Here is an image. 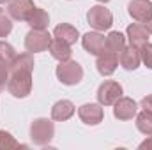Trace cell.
I'll return each instance as SVG.
<instances>
[{
  "instance_id": "obj_2",
  "label": "cell",
  "mask_w": 152,
  "mask_h": 150,
  "mask_svg": "<svg viewBox=\"0 0 152 150\" xmlns=\"http://www.w3.org/2000/svg\"><path fill=\"white\" fill-rule=\"evenodd\" d=\"M55 136V124L50 118H36L30 124V140L34 145L46 147Z\"/></svg>"
},
{
  "instance_id": "obj_25",
  "label": "cell",
  "mask_w": 152,
  "mask_h": 150,
  "mask_svg": "<svg viewBox=\"0 0 152 150\" xmlns=\"http://www.w3.org/2000/svg\"><path fill=\"white\" fill-rule=\"evenodd\" d=\"M7 78H9V66L0 60V88L7 85Z\"/></svg>"
},
{
  "instance_id": "obj_17",
  "label": "cell",
  "mask_w": 152,
  "mask_h": 150,
  "mask_svg": "<svg viewBox=\"0 0 152 150\" xmlns=\"http://www.w3.org/2000/svg\"><path fill=\"white\" fill-rule=\"evenodd\" d=\"M50 53H51V57L53 58H57L58 62H64V60H69L71 58V55H73V51H71V46L69 44H66V42H62L60 39H51V42H50Z\"/></svg>"
},
{
  "instance_id": "obj_7",
  "label": "cell",
  "mask_w": 152,
  "mask_h": 150,
  "mask_svg": "<svg viewBox=\"0 0 152 150\" xmlns=\"http://www.w3.org/2000/svg\"><path fill=\"white\" fill-rule=\"evenodd\" d=\"M36 5L34 0H9L7 2V14L14 21H27L34 12Z\"/></svg>"
},
{
  "instance_id": "obj_9",
  "label": "cell",
  "mask_w": 152,
  "mask_h": 150,
  "mask_svg": "<svg viewBox=\"0 0 152 150\" xmlns=\"http://www.w3.org/2000/svg\"><path fill=\"white\" fill-rule=\"evenodd\" d=\"M127 12L138 23H145L152 18V2L151 0H131L127 4Z\"/></svg>"
},
{
  "instance_id": "obj_27",
  "label": "cell",
  "mask_w": 152,
  "mask_h": 150,
  "mask_svg": "<svg viewBox=\"0 0 152 150\" xmlns=\"http://www.w3.org/2000/svg\"><path fill=\"white\" fill-rule=\"evenodd\" d=\"M140 149H147V150L152 149V134H149V138H147L145 141H142V143H140Z\"/></svg>"
},
{
  "instance_id": "obj_28",
  "label": "cell",
  "mask_w": 152,
  "mask_h": 150,
  "mask_svg": "<svg viewBox=\"0 0 152 150\" xmlns=\"http://www.w3.org/2000/svg\"><path fill=\"white\" fill-rule=\"evenodd\" d=\"M143 27L147 28V32H149V34H152V18L149 20V21H145V23H143Z\"/></svg>"
},
{
  "instance_id": "obj_13",
  "label": "cell",
  "mask_w": 152,
  "mask_h": 150,
  "mask_svg": "<svg viewBox=\"0 0 152 150\" xmlns=\"http://www.w3.org/2000/svg\"><path fill=\"white\" fill-rule=\"evenodd\" d=\"M118 64L126 69V71H134L140 67L142 64V57H140V50L134 48V46H126L120 55H118Z\"/></svg>"
},
{
  "instance_id": "obj_6",
  "label": "cell",
  "mask_w": 152,
  "mask_h": 150,
  "mask_svg": "<svg viewBox=\"0 0 152 150\" xmlns=\"http://www.w3.org/2000/svg\"><path fill=\"white\" fill-rule=\"evenodd\" d=\"M50 42H51V36L48 30L32 28L25 36V50L28 53H41V51H46L50 48Z\"/></svg>"
},
{
  "instance_id": "obj_30",
  "label": "cell",
  "mask_w": 152,
  "mask_h": 150,
  "mask_svg": "<svg viewBox=\"0 0 152 150\" xmlns=\"http://www.w3.org/2000/svg\"><path fill=\"white\" fill-rule=\"evenodd\" d=\"M7 2H9V0H0V4H7Z\"/></svg>"
},
{
  "instance_id": "obj_14",
  "label": "cell",
  "mask_w": 152,
  "mask_h": 150,
  "mask_svg": "<svg viewBox=\"0 0 152 150\" xmlns=\"http://www.w3.org/2000/svg\"><path fill=\"white\" fill-rule=\"evenodd\" d=\"M127 39H129V44L138 50L145 42H149V32L143 27V23H131L127 27Z\"/></svg>"
},
{
  "instance_id": "obj_1",
  "label": "cell",
  "mask_w": 152,
  "mask_h": 150,
  "mask_svg": "<svg viewBox=\"0 0 152 150\" xmlns=\"http://www.w3.org/2000/svg\"><path fill=\"white\" fill-rule=\"evenodd\" d=\"M32 71H34V57L32 53H20L9 66L7 78V92L16 97L23 99L32 92Z\"/></svg>"
},
{
  "instance_id": "obj_21",
  "label": "cell",
  "mask_w": 152,
  "mask_h": 150,
  "mask_svg": "<svg viewBox=\"0 0 152 150\" xmlns=\"http://www.w3.org/2000/svg\"><path fill=\"white\" fill-rule=\"evenodd\" d=\"M16 55H18L16 50H14L7 41H0V60H2V62H5L7 66H11V62L14 60Z\"/></svg>"
},
{
  "instance_id": "obj_15",
  "label": "cell",
  "mask_w": 152,
  "mask_h": 150,
  "mask_svg": "<svg viewBox=\"0 0 152 150\" xmlns=\"http://www.w3.org/2000/svg\"><path fill=\"white\" fill-rule=\"evenodd\" d=\"M76 108L75 104L67 99H62V101H57L51 108V118L57 120V122H64V120H69L73 115H75Z\"/></svg>"
},
{
  "instance_id": "obj_11",
  "label": "cell",
  "mask_w": 152,
  "mask_h": 150,
  "mask_svg": "<svg viewBox=\"0 0 152 150\" xmlns=\"http://www.w3.org/2000/svg\"><path fill=\"white\" fill-rule=\"evenodd\" d=\"M81 44L85 48V51H88L90 55H101L104 51V44H106V37L101 32H87L81 37Z\"/></svg>"
},
{
  "instance_id": "obj_24",
  "label": "cell",
  "mask_w": 152,
  "mask_h": 150,
  "mask_svg": "<svg viewBox=\"0 0 152 150\" xmlns=\"http://www.w3.org/2000/svg\"><path fill=\"white\" fill-rule=\"evenodd\" d=\"M140 57H142V62L145 67L152 69V44L151 42H145L142 48H140Z\"/></svg>"
},
{
  "instance_id": "obj_8",
  "label": "cell",
  "mask_w": 152,
  "mask_h": 150,
  "mask_svg": "<svg viewBox=\"0 0 152 150\" xmlns=\"http://www.w3.org/2000/svg\"><path fill=\"white\" fill-rule=\"evenodd\" d=\"M78 117L87 125H99L103 122L104 113H103V108H101L99 103L97 104L96 103H87V104L78 108Z\"/></svg>"
},
{
  "instance_id": "obj_19",
  "label": "cell",
  "mask_w": 152,
  "mask_h": 150,
  "mask_svg": "<svg viewBox=\"0 0 152 150\" xmlns=\"http://www.w3.org/2000/svg\"><path fill=\"white\" fill-rule=\"evenodd\" d=\"M124 48H126V37H124V34L113 30V32H110L106 36V44H104V50L106 51H112V53L120 55V51Z\"/></svg>"
},
{
  "instance_id": "obj_29",
  "label": "cell",
  "mask_w": 152,
  "mask_h": 150,
  "mask_svg": "<svg viewBox=\"0 0 152 150\" xmlns=\"http://www.w3.org/2000/svg\"><path fill=\"white\" fill-rule=\"evenodd\" d=\"M97 2H101V4H106V2H110V0H97Z\"/></svg>"
},
{
  "instance_id": "obj_23",
  "label": "cell",
  "mask_w": 152,
  "mask_h": 150,
  "mask_svg": "<svg viewBox=\"0 0 152 150\" xmlns=\"http://www.w3.org/2000/svg\"><path fill=\"white\" fill-rule=\"evenodd\" d=\"M12 30V23H11V18L5 16L4 9L0 7V37H7Z\"/></svg>"
},
{
  "instance_id": "obj_22",
  "label": "cell",
  "mask_w": 152,
  "mask_h": 150,
  "mask_svg": "<svg viewBox=\"0 0 152 150\" xmlns=\"http://www.w3.org/2000/svg\"><path fill=\"white\" fill-rule=\"evenodd\" d=\"M21 145L7 131H0V149H20Z\"/></svg>"
},
{
  "instance_id": "obj_3",
  "label": "cell",
  "mask_w": 152,
  "mask_h": 150,
  "mask_svg": "<svg viewBox=\"0 0 152 150\" xmlns=\"http://www.w3.org/2000/svg\"><path fill=\"white\" fill-rule=\"evenodd\" d=\"M87 21H88V25H90L94 30L104 32V30H108V28L113 25V14H112L110 9H106L104 5L97 4V5H94V7L88 9V12H87Z\"/></svg>"
},
{
  "instance_id": "obj_4",
  "label": "cell",
  "mask_w": 152,
  "mask_h": 150,
  "mask_svg": "<svg viewBox=\"0 0 152 150\" xmlns=\"http://www.w3.org/2000/svg\"><path fill=\"white\" fill-rule=\"evenodd\" d=\"M57 78L64 85H78L83 79V67L76 60H64L57 66Z\"/></svg>"
},
{
  "instance_id": "obj_20",
  "label": "cell",
  "mask_w": 152,
  "mask_h": 150,
  "mask_svg": "<svg viewBox=\"0 0 152 150\" xmlns=\"http://www.w3.org/2000/svg\"><path fill=\"white\" fill-rule=\"evenodd\" d=\"M136 129L143 134H152V113L143 110L136 115Z\"/></svg>"
},
{
  "instance_id": "obj_26",
  "label": "cell",
  "mask_w": 152,
  "mask_h": 150,
  "mask_svg": "<svg viewBox=\"0 0 152 150\" xmlns=\"http://www.w3.org/2000/svg\"><path fill=\"white\" fill-rule=\"evenodd\" d=\"M140 106H142L143 110H147V111L152 113V94L151 95H145V97L140 101Z\"/></svg>"
},
{
  "instance_id": "obj_16",
  "label": "cell",
  "mask_w": 152,
  "mask_h": 150,
  "mask_svg": "<svg viewBox=\"0 0 152 150\" xmlns=\"http://www.w3.org/2000/svg\"><path fill=\"white\" fill-rule=\"evenodd\" d=\"M53 37L60 39L62 42L73 46L76 41H78L80 34H78V28H76V27L69 25V23H60V25L55 27V30H53Z\"/></svg>"
},
{
  "instance_id": "obj_12",
  "label": "cell",
  "mask_w": 152,
  "mask_h": 150,
  "mask_svg": "<svg viewBox=\"0 0 152 150\" xmlns=\"http://www.w3.org/2000/svg\"><path fill=\"white\" fill-rule=\"evenodd\" d=\"M117 66H118V55L117 53L104 50L101 55H97L96 67H97V73L101 76H112L117 69Z\"/></svg>"
},
{
  "instance_id": "obj_5",
  "label": "cell",
  "mask_w": 152,
  "mask_h": 150,
  "mask_svg": "<svg viewBox=\"0 0 152 150\" xmlns=\"http://www.w3.org/2000/svg\"><path fill=\"white\" fill-rule=\"evenodd\" d=\"M124 94V88L118 81H113V79H106L99 85L97 88V103L101 106H113L115 101L118 97H122Z\"/></svg>"
},
{
  "instance_id": "obj_18",
  "label": "cell",
  "mask_w": 152,
  "mask_h": 150,
  "mask_svg": "<svg viewBox=\"0 0 152 150\" xmlns=\"http://www.w3.org/2000/svg\"><path fill=\"white\" fill-rule=\"evenodd\" d=\"M27 23L30 25V28H37V30H46L48 25H50V14L41 9V7H36L34 12L30 14V18L27 20Z\"/></svg>"
},
{
  "instance_id": "obj_10",
  "label": "cell",
  "mask_w": 152,
  "mask_h": 150,
  "mask_svg": "<svg viewBox=\"0 0 152 150\" xmlns=\"http://www.w3.org/2000/svg\"><path fill=\"white\" fill-rule=\"evenodd\" d=\"M138 111V104L134 99L131 97H118L113 104V117L118 120H131L133 117H136Z\"/></svg>"
}]
</instances>
